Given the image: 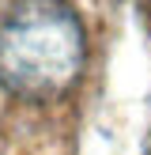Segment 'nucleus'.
Wrapping results in <instances>:
<instances>
[{
  "label": "nucleus",
  "instance_id": "obj_1",
  "mask_svg": "<svg viewBox=\"0 0 151 155\" xmlns=\"http://www.w3.org/2000/svg\"><path fill=\"white\" fill-rule=\"evenodd\" d=\"M83 64L87 30L72 0H15L0 19V87L11 98H64Z\"/></svg>",
  "mask_w": 151,
  "mask_h": 155
}]
</instances>
